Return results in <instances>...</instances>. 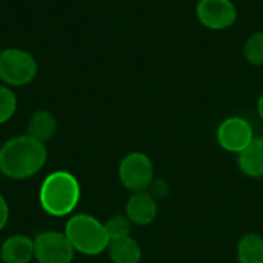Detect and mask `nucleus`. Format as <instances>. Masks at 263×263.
I'll use <instances>...</instances> for the list:
<instances>
[{
	"mask_svg": "<svg viewBox=\"0 0 263 263\" xmlns=\"http://www.w3.org/2000/svg\"><path fill=\"white\" fill-rule=\"evenodd\" d=\"M55 131H57V119L52 112L46 109L35 111L29 117L28 125H26V134L42 143H46L48 140H51Z\"/></svg>",
	"mask_w": 263,
	"mask_h": 263,
	"instance_id": "ddd939ff",
	"label": "nucleus"
},
{
	"mask_svg": "<svg viewBox=\"0 0 263 263\" xmlns=\"http://www.w3.org/2000/svg\"><path fill=\"white\" fill-rule=\"evenodd\" d=\"M257 114H259V117L263 120V92L260 94V97H259V100H257Z\"/></svg>",
	"mask_w": 263,
	"mask_h": 263,
	"instance_id": "aec40b11",
	"label": "nucleus"
},
{
	"mask_svg": "<svg viewBox=\"0 0 263 263\" xmlns=\"http://www.w3.org/2000/svg\"><path fill=\"white\" fill-rule=\"evenodd\" d=\"M8 220H9V205L3 197V194L0 193V231L6 227Z\"/></svg>",
	"mask_w": 263,
	"mask_h": 263,
	"instance_id": "6ab92c4d",
	"label": "nucleus"
},
{
	"mask_svg": "<svg viewBox=\"0 0 263 263\" xmlns=\"http://www.w3.org/2000/svg\"><path fill=\"white\" fill-rule=\"evenodd\" d=\"M0 259L3 263H29L34 259V239L25 234L8 237L2 243Z\"/></svg>",
	"mask_w": 263,
	"mask_h": 263,
	"instance_id": "9d476101",
	"label": "nucleus"
},
{
	"mask_svg": "<svg viewBox=\"0 0 263 263\" xmlns=\"http://www.w3.org/2000/svg\"><path fill=\"white\" fill-rule=\"evenodd\" d=\"M243 57L253 66H263V29L250 34L245 40Z\"/></svg>",
	"mask_w": 263,
	"mask_h": 263,
	"instance_id": "2eb2a0df",
	"label": "nucleus"
},
{
	"mask_svg": "<svg viewBox=\"0 0 263 263\" xmlns=\"http://www.w3.org/2000/svg\"><path fill=\"white\" fill-rule=\"evenodd\" d=\"M74 254L65 233L43 231L34 237V259L39 263H71Z\"/></svg>",
	"mask_w": 263,
	"mask_h": 263,
	"instance_id": "0eeeda50",
	"label": "nucleus"
},
{
	"mask_svg": "<svg viewBox=\"0 0 263 263\" xmlns=\"http://www.w3.org/2000/svg\"><path fill=\"white\" fill-rule=\"evenodd\" d=\"M159 214L157 200L148 191L131 193L126 205H125V216L129 222L136 227H148L151 225Z\"/></svg>",
	"mask_w": 263,
	"mask_h": 263,
	"instance_id": "1a4fd4ad",
	"label": "nucleus"
},
{
	"mask_svg": "<svg viewBox=\"0 0 263 263\" xmlns=\"http://www.w3.org/2000/svg\"><path fill=\"white\" fill-rule=\"evenodd\" d=\"M154 177V163L142 151L128 153L119 165V180L131 193L146 191Z\"/></svg>",
	"mask_w": 263,
	"mask_h": 263,
	"instance_id": "39448f33",
	"label": "nucleus"
},
{
	"mask_svg": "<svg viewBox=\"0 0 263 263\" xmlns=\"http://www.w3.org/2000/svg\"><path fill=\"white\" fill-rule=\"evenodd\" d=\"M46 159L45 143L28 134L15 136L0 146V173L11 180H26L43 170Z\"/></svg>",
	"mask_w": 263,
	"mask_h": 263,
	"instance_id": "f257e3e1",
	"label": "nucleus"
},
{
	"mask_svg": "<svg viewBox=\"0 0 263 263\" xmlns=\"http://www.w3.org/2000/svg\"><path fill=\"white\" fill-rule=\"evenodd\" d=\"M82 190L77 177L68 171H54L42 182L39 202L43 211L52 217H66L80 202Z\"/></svg>",
	"mask_w": 263,
	"mask_h": 263,
	"instance_id": "f03ea898",
	"label": "nucleus"
},
{
	"mask_svg": "<svg viewBox=\"0 0 263 263\" xmlns=\"http://www.w3.org/2000/svg\"><path fill=\"white\" fill-rule=\"evenodd\" d=\"M17 111V97L12 88L0 85V125L12 119Z\"/></svg>",
	"mask_w": 263,
	"mask_h": 263,
	"instance_id": "f3484780",
	"label": "nucleus"
},
{
	"mask_svg": "<svg viewBox=\"0 0 263 263\" xmlns=\"http://www.w3.org/2000/svg\"><path fill=\"white\" fill-rule=\"evenodd\" d=\"M217 143L222 149L233 154H240L256 139L251 123L240 116H231L220 122L216 131Z\"/></svg>",
	"mask_w": 263,
	"mask_h": 263,
	"instance_id": "423d86ee",
	"label": "nucleus"
},
{
	"mask_svg": "<svg viewBox=\"0 0 263 263\" xmlns=\"http://www.w3.org/2000/svg\"><path fill=\"white\" fill-rule=\"evenodd\" d=\"M237 262L263 263V237L257 233H247L237 243Z\"/></svg>",
	"mask_w": 263,
	"mask_h": 263,
	"instance_id": "4468645a",
	"label": "nucleus"
},
{
	"mask_svg": "<svg viewBox=\"0 0 263 263\" xmlns=\"http://www.w3.org/2000/svg\"><path fill=\"white\" fill-rule=\"evenodd\" d=\"M63 233L74 251L85 256H99L106 251L109 243L105 225L97 217L85 213L71 216Z\"/></svg>",
	"mask_w": 263,
	"mask_h": 263,
	"instance_id": "7ed1b4c3",
	"label": "nucleus"
},
{
	"mask_svg": "<svg viewBox=\"0 0 263 263\" xmlns=\"http://www.w3.org/2000/svg\"><path fill=\"white\" fill-rule=\"evenodd\" d=\"M103 225H105V230H106L109 240L129 236L131 228H133V223L129 222V219L125 214H114Z\"/></svg>",
	"mask_w": 263,
	"mask_h": 263,
	"instance_id": "dca6fc26",
	"label": "nucleus"
},
{
	"mask_svg": "<svg viewBox=\"0 0 263 263\" xmlns=\"http://www.w3.org/2000/svg\"><path fill=\"white\" fill-rule=\"evenodd\" d=\"M237 166L243 176L250 179H262L263 137H256L247 149L237 154Z\"/></svg>",
	"mask_w": 263,
	"mask_h": 263,
	"instance_id": "9b49d317",
	"label": "nucleus"
},
{
	"mask_svg": "<svg viewBox=\"0 0 263 263\" xmlns=\"http://www.w3.org/2000/svg\"><path fill=\"white\" fill-rule=\"evenodd\" d=\"M39 72L35 57L23 48L0 49V82L9 88L29 85Z\"/></svg>",
	"mask_w": 263,
	"mask_h": 263,
	"instance_id": "20e7f679",
	"label": "nucleus"
},
{
	"mask_svg": "<svg viewBox=\"0 0 263 263\" xmlns=\"http://www.w3.org/2000/svg\"><path fill=\"white\" fill-rule=\"evenodd\" d=\"M146 191L153 196V199H156L157 202H160V200H165V199L170 197L171 186H170L168 180H165L163 177H154Z\"/></svg>",
	"mask_w": 263,
	"mask_h": 263,
	"instance_id": "a211bd4d",
	"label": "nucleus"
},
{
	"mask_svg": "<svg viewBox=\"0 0 263 263\" xmlns=\"http://www.w3.org/2000/svg\"><path fill=\"white\" fill-rule=\"evenodd\" d=\"M106 253L112 263H140L142 260V248L131 236L109 240Z\"/></svg>",
	"mask_w": 263,
	"mask_h": 263,
	"instance_id": "f8f14e48",
	"label": "nucleus"
},
{
	"mask_svg": "<svg viewBox=\"0 0 263 263\" xmlns=\"http://www.w3.org/2000/svg\"><path fill=\"white\" fill-rule=\"evenodd\" d=\"M237 8L233 0H199L196 17L211 31H225L237 22Z\"/></svg>",
	"mask_w": 263,
	"mask_h": 263,
	"instance_id": "6e6552de",
	"label": "nucleus"
}]
</instances>
